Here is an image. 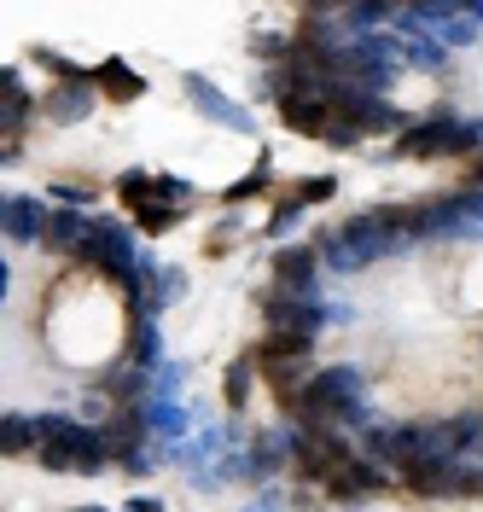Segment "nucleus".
Masks as SVG:
<instances>
[{
    "label": "nucleus",
    "instance_id": "nucleus-1",
    "mask_svg": "<svg viewBox=\"0 0 483 512\" xmlns=\"http://www.w3.org/2000/svg\"><path fill=\"white\" fill-rule=\"evenodd\" d=\"M408 239V210H367V216H350V222L338 227V233H321V245L315 251L332 262V268H361V262H373V256H385L396 251Z\"/></svg>",
    "mask_w": 483,
    "mask_h": 512
},
{
    "label": "nucleus",
    "instance_id": "nucleus-2",
    "mask_svg": "<svg viewBox=\"0 0 483 512\" xmlns=\"http://www.w3.org/2000/svg\"><path fill=\"white\" fill-rule=\"evenodd\" d=\"M361 396H367V379L355 367H321L309 373L303 390L286 396V414L303 419L309 431H326L332 419H361Z\"/></svg>",
    "mask_w": 483,
    "mask_h": 512
},
{
    "label": "nucleus",
    "instance_id": "nucleus-3",
    "mask_svg": "<svg viewBox=\"0 0 483 512\" xmlns=\"http://www.w3.org/2000/svg\"><path fill=\"white\" fill-rule=\"evenodd\" d=\"M35 460L47 472H99L111 454H105V437L76 425L65 414H41L35 419Z\"/></svg>",
    "mask_w": 483,
    "mask_h": 512
},
{
    "label": "nucleus",
    "instance_id": "nucleus-4",
    "mask_svg": "<svg viewBox=\"0 0 483 512\" xmlns=\"http://www.w3.org/2000/svg\"><path fill=\"white\" fill-rule=\"evenodd\" d=\"M454 152H478V128L437 117V123H419L396 140V158H454Z\"/></svg>",
    "mask_w": 483,
    "mask_h": 512
},
{
    "label": "nucleus",
    "instance_id": "nucleus-5",
    "mask_svg": "<svg viewBox=\"0 0 483 512\" xmlns=\"http://www.w3.org/2000/svg\"><path fill=\"white\" fill-rule=\"evenodd\" d=\"M297 460H303V478L309 483H332L355 454H350V443L332 437V431H303V437H297Z\"/></svg>",
    "mask_w": 483,
    "mask_h": 512
},
{
    "label": "nucleus",
    "instance_id": "nucleus-6",
    "mask_svg": "<svg viewBox=\"0 0 483 512\" xmlns=\"http://www.w3.org/2000/svg\"><path fill=\"white\" fill-rule=\"evenodd\" d=\"M146 425H152V419H146V408H117V419L99 431V437H105V454H111L117 466L140 472V466H146V460H140V437H146Z\"/></svg>",
    "mask_w": 483,
    "mask_h": 512
},
{
    "label": "nucleus",
    "instance_id": "nucleus-7",
    "mask_svg": "<svg viewBox=\"0 0 483 512\" xmlns=\"http://www.w3.org/2000/svg\"><path fill=\"white\" fill-rule=\"evenodd\" d=\"M315 268H321V251H315V245H291V251H280L274 256V280H280L274 297H309V291H315Z\"/></svg>",
    "mask_w": 483,
    "mask_h": 512
},
{
    "label": "nucleus",
    "instance_id": "nucleus-8",
    "mask_svg": "<svg viewBox=\"0 0 483 512\" xmlns=\"http://www.w3.org/2000/svg\"><path fill=\"white\" fill-rule=\"evenodd\" d=\"M280 117H286L297 134H326V128H332V99H326L321 88H291V94L280 99Z\"/></svg>",
    "mask_w": 483,
    "mask_h": 512
},
{
    "label": "nucleus",
    "instance_id": "nucleus-9",
    "mask_svg": "<svg viewBox=\"0 0 483 512\" xmlns=\"http://www.w3.org/2000/svg\"><path fill=\"white\" fill-rule=\"evenodd\" d=\"M309 355H315V332H268V344H262V361H268L274 384H286V373Z\"/></svg>",
    "mask_w": 483,
    "mask_h": 512
},
{
    "label": "nucleus",
    "instance_id": "nucleus-10",
    "mask_svg": "<svg viewBox=\"0 0 483 512\" xmlns=\"http://www.w3.org/2000/svg\"><path fill=\"white\" fill-rule=\"evenodd\" d=\"M262 315H268V332H321V303L309 297H268Z\"/></svg>",
    "mask_w": 483,
    "mask_h": 512
},
{
    "label": "nucleus",
    "instance_id": "nucleus-11",
    "mask_svg": "<svg viewBox=\"0 0 483 512\" xmlns=\"http://www.w3.org/2000/svg\"><path fill=\"white\" fill-rule=\"evenodd\" d=\"M47 227H53L47 204H35V198H24V192H12V198H6V239L30 245V239H47Z\"/></svg>",
    "mask_w": 483,
    "mask_h": 512
},
{
    "label": "nucleus",
    "instance_id": "nucleus-12",
    "mask_svg": "<svg viewBox=\"0 0 483 512\" xmlns=\"http://www.w3.org/2000/svg\"><path fill=\"white\" fill-rule=\"evenodd\" d=\"M379 483H385V472H379L373 460H350L338 478L326 483V495H332V501H361V495H373Z\"/></svg>",
    "mask_w": 483,
    "mask_h": 512
},
{
    "label": "nucleus",
    "instance_id": "nucleus-13",
    "mask_svg": "<svg viewBox=\"0 0 483 512\" xmlns=\"http://www.w3.org/2000/svg\"><path fill=\"white\" fill-rule=\"evenodd\" d=\"M454 472L449 460H414V466H402V483L414 489V495H454Z\"/></svg>",
    "mask_w": 483,
    "mask_h": 512
},
{
    "label": "nucleus",
    "instance_id": "nucleus-14",
    "mask_svg": "<svg viewBox=\"0 0 483 512\" xmlns=\"http://www.w3.org/2000/svg\"><path fill=\"white\" fill-rule=\"evenodd\" d=\"M0 111H6V152H18V134H24V117H30V94L18 88V70L0 76Z\"/></svg>",
    "mask_w": 483,
    "mask_h": 512
},
{
    "label": "nucleus",
    "instance_id": "nucleus-15",
    "mask_svg": "<svg viewBox=\"0 0 483 512\" xmlns=\"http://www.w3.org/2000/svg\"><path fill=\"white\" fill-rule=\"evenodd\" d=\"M152 361H158V326H152V309H134V320H129V367L146 373Z\"/></svg>",
    "mask_w": 483,
    "mask_h": 512
},
{
    "label": "nucleus",
    "instance_id": "nucleus-16",
    "mask_svg": "<svg viewBox=\"0 0 483 512\" xmlns=\"http://www.w3.org/2000/svg\"><path fill=\"white\" fill-rule=\"evenodd\" d=\"M88 233H94V222H82V210H59V216H53V227H47V245L76 256L82 245H88Z\"/></svg>",
    "mask_w": 483,
    "mask_h": 512
},
{
    "label": "nucleus",
    "instance_id": "nucleus-17",
    "mask_svg": "<svg viewBox=\"0 0 483 512\" xmlns=\"http://www.w3.org/2000/svg\"><path fill=\"white\" fill-rule=\"evenodd\" d=\"M94 82H99L111 99H140V88H146V82H140V76H134L123 59H105V64L94 70Z\"/></svg>",
    "mask_w": 483,
    "mask_h": 512
},
{
    "label": "nucleus",
    "instance_id": "nucleus-18",
    "mask_svg": "<svg viewBox=\"0 0 483 512\" xmlns=\"http://www.w3.org/2000/svg\"><path fill=\"white\" fill-rule=\"evenodd\" d=\"M88 82H94V76H88ZM88 82H65L59 94H47V111H53L59 123H76V117H88V105H94Z\"/></svg>",
    "mask_w": 483,
    "mask_h": 512
},
{
    "label": "nucleus",
    "instance_id": "nucleus-19",
    "mask_svg": "<svg viewBox=\"0 0 483 512\" xmlns=\"http://www.w3.org/2000/svg\"><path fill=\"white\" fill-rule=\"evenodd\" d=\"M187 94H193V105L198 111H204V117H216V123H233V128H245V111H239V105H227V99H216L210 94V88H204V82H187Z\"/></svg>",
    "mask_w": 483,
    "mask_h": 512
},
{
    "label": "nucleus",
    "instance_id": "nucleus-20",
    "mask_svg": "<svg viewBox=\"0 0 483 512\" xmlns=\"http://www.w3.org/2000/svg\"><path fill=\"white\" fill-rule=\"evenodd\" d=\"M0 443H6V454H24V448L35 443V419L6 414V431H0Z\"/></svg>",
    "mask_w": 483,
    "mask_h": 512
},
{
    "label": "nucleus",
    "instance_id": "nucleus-21",
    "mask_svg": "<svg viewBox=\"0 0 483 512\" xmlns=\"http://www.w3.org/2000/svg\"><path fill=\"white\" fill-rule=\"evenodd\" d=\"M268 181H274V163L262 158L257 169H251V175H245V181H239V187L227 192V198H233V204H239V198H251V192H262V187H268Z\"/></svg>",
    "mask_w": 483,
    "mask_h": 512
},
{
    "label": "nucleus",
    "instance_id": "nucleus-22",
    "mask_svg": "<svg viewBox=\"0 0 483 512\" xmlns=\"http://www.w3.org/2000/svg\"><path fill=\"white\" fill-rule=\"evenodd\" d=\"M134 216H140L146 233H163V227L175 222V204H146V210H134Z\"/></svg>",
    "mask_w": 483,
    "mask_h": 512
},
{
    "label": "nucleus",
    "instance_id": "nucleus-23",
    "mask_svg": "<svg viewBox=\"0 0 483 512\" xmlns=\"http://www.w3.org/2000/svg\"><path fill=\"white\" fill-rule=\"evenodd\" d=\"M245 396H251V361H239V367H233V373H227V402H233V408H239V402H245Z\"/></svg>",
    "mask_w": 483,
    "mask_h": 512
},
{
    "label": "nucleus",
    "instance_id": "nucleus-24",
    "mask_svg": "<svg viewBox=\"0 0 483 512\" xmlns=\"http://www.w3.org/2000/svg\"><path fill=\"white\" fill-rule=\"evenodd\" d=\"M332 192H338V181H332V175H315V181L297 187V204H321V198H332Z\"/></svg>",
    "mask_w": 483,
    "mask_h": 512
},
{
    "label": "nucleus",
    "instance_id": "nucleus-25",
    "mask_svg": "<svg viewBox=\"0 0 483 512\" xmlns=\"http://www.w3.org/2000/svg\"><path fill=\"white\" fill-rule=\"evenodd\" d=\"M181 291H187V280H181L175 268H158V297H152V303H175Z\"/></svg>",
    "mask_w": 483,
    "mask_h": 512
},
{
    "label": "nucleus",
    "instance_id": "nucleus-26",
    "mask_svg": "<svg viewBox=\"0 0 483 512\" xmlns=\"http://www.w3.org/2000/svg\"><path fill=\"white\" fill-rule=\"evenodd\" d=\"M59 198H65V204H88V181H82V187H76V181H65V187H59Z\"/></svg>",
    "mask_w": 483,
    "mask_h": 512
},
{
    "label": "nucleus",
    "instance_id": "nucleus-27",
    "mask_svg": "<svg viewBox=\"0 0 483 512\" xmlns=\"http://www.w3.org/2000/svg\"><path fill=\"white\" fill-rule=\"evenodd\" d=\"M129 507H134V512H163L158 501H146V495H140V501H129Z\"/></svg>",
    "mask_w": 483,
    "mask_h": 512
},
{
    "label": "nucleus",
    "instance_id": "nucleus-28",
    "mask_svg": "<svg viewBox=\"0 0 483 512\" xmlns=\"http://www.w3.org/2000/svg\"><path fill=\"white\" fill-rule=\"evenodd\" d=\"M472 181H478V187H483V152H478V163H472Z\"/></svg>",
    "mask_w": 483,
    "mask_h": 512
}]
</instances>
